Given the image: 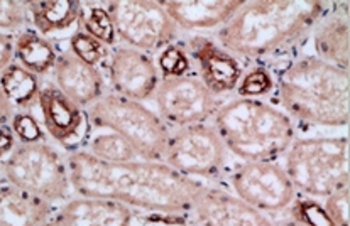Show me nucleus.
I'll use <instances>...</instances> for the list:
<instances>
[{
	"mask_svg": "<svg viewBox=\"0 0 350 226\" xmlns=\"http://www.w3.org/2000/svg\"><path fill=\"white\" fill-rule=\"evenodd\" d=\"M14 41L7 34L0 32V73L5 70L9 64L14 63Z\"/></svg>",
	"mask_w": 350,
	"mask_h": 226,
	"instance_id": "34",
	"label": "nucleus"
},
{
	"mask_svg": "<svg viewBox=\"0 0 350 226\" xmlns=\"http://www.w3.org/2000/svg\"><path fill=\"white\" fill-rule=\"evenodd\" d=\"M156 66L163 73V76H183L191 70V61L181 46L170 44L163 49Z\"/></svg>",
	"mask_w": 350,
	"mask_h": 226,
	"instance_id": "28",
	"label": "nucleus"
},
{
	"mask_svg": "<svg viewBox=\"0 0 350 226\" xmlns=\"http://www.w3.org/2000/svg\"><path fill=\"white\" fill-rule=\"evenodd\" d=\"M227 149L213 125L178 128L167 137L163 163L187 178L217 179L222 174Z\"/></svg>",
	"mask_w": 350,
	"mask_h": 226,
	"instance_id": "9",
	"label": "nucleus"
},
{
	"mask_svg": "<svg viewBox=\"0 0 350 226\" xmlns=\"http://www.w3.org/2000/svg\"><path fill=\"white\" fill-rule=\"evenodd\" d=\"M53 73L56 88L80 109H87L105 95V81L98 68L85 63L71 51L58 55Z\"/></svg>",
	"mask_w": 350,
	"mask_h": 226,
	"instance_id": "16",
	"label": "nucleus"
},
{
	"mask_svg": "<svg viewBox=\"0 0 350 226\" xmlns=\"http://www.w3.org/2000/svg\"><path fill=\"white\" fill-rule=\"evenodd\" d=\"M31 23L26 2L21 0H0V32L21 31Z\"/></svg>",
	"mask_w": 350,
	"mask_h": 226,
	"instance_id": "29",
	"label": "nucleus"
},
{
	"mask_svg": "<svg viewBox=\"0 0 350 226\" xmlns=\"http://www.w3.org/2000/svg\"><path fill=\"white\" fill-rule=\"evenodd\" d=\"M349 71L317 56L288 64L278 78V100L289 118L320 127L349 125Z\"/></svg>",
	"mask_w": 350,
	"mask_h": 226,
	"instance_id": "3",
	"label": "nucleus"
},
{
	"mask_svg": "<svg viewBox=\"0 0 350 226\" xmlns=\"http://www.w3.org/2000/svg\"><path fill=\"white\" fill-rule=\"evenodd\" d=\"M66 164L71 189L78 196L112 201L146 213H190L205 186L158 160L103 163L87 150H77Z\"/></svg>",
	"mask_w": 350,
	"mask_h": 226,
	"instance_id": "1",
	"label": "nucleus"
},
{
	"mask_svg": "<svg viewBox=\"0 0 350 226\" xmlns=\"http://www.w3.org/2000/svg\"><path fill=\"white\" fill-rule=\"evenodd\" d=\"M80 23L83 24V31L102 42L103 46H112L116 42V29H113L112 19L105 7L92 5V9L81 10Z\"/></svg>",
	"mask_w": 350,
	"mask_h": 226,
	"instance_id": "25",
	"label": "nucleus"
},
{
	"mask_svg": "<svg viewBox=\"0 0 350 226\" xmlns=\"http://www.w3.org/2000/svg\"><path fill=\"white\" fill-rule=\"evenodd\" d=\"M191 211L200 226H276L267 214L237 196L208 186H203Z\"/></svg>",
	"mask_w": 350,
	"mask_h": 226,
	"instance_id": "13",
	"label": "nucleus"
},
{
	"mask_svg": "<svg viewBox=\"0 0 350 226\" xmlns=\"http://www.w3.org/2000/svg\"><path fill=\"white\" fill-rule=\"evenodd\" d=\"M105 61L112 93L141 103L154 96L161 78L151 56L120 46L110 51Z\"/></svg>",
	"mask_w": 350,
	"mask_h": 226,
	"instance_id": "12",
	"label": "nucleus"
},
{
	"mask_svg": "<svg viewBox=\"0 0 350 226\" xmlns=\"http://www.w3.org/2000/svg\"><path fill=\"white\" fill-rule=\"evenodd\" d=\"M213 128L227 152L244 163L274 160L295 141V125L283 110L254 98H235L219 107Z\"/></svg>",
	"mask_w": 350,
	"mask_h": 226,
	"instance_id": "4",
	"label": "nucleus"
},
{
	"mask_svg": "<svg viewBox=\"0 0 350 226\" xmlns=\"http://www.w3.org/2000/svg\"><path fill=\"white\" fill-rule=\"evenodd\" d=\"M291 218L310 226H335L317 199H295Z\"/></svg>",
	"mask_w": 350,
	"mask_h": 226,
	"instance_id": "30",
	"label": "nucleus"
},
{
	"mask_svg": "<svg viewBox=\"0 0 350 226\" xmlns=\"http://www.w3.org/2000/svg\"><path fill=\"white\" fill-rule=\"evenodd\" d=\"M132 210L112 201L75 198L56 208L41 226H129Z\"/></svg>",
	"mask_w": 350,
	"mask_h": 226,
	"instance_id": "17",
	"label": "nucleus"
},
{
	"mask_svg": "<svg viewBox=\"0 0 350 226\" xmlns=\"http://www.w3.org/2000/svg\"><path fill=\"white\" fill-rule=\"evenodd\" d=\"M244 0H163L161 5L178 29L224 27L242 7Z\"/></svg>",
	"mask_w": 350,
	"mask_h": 226,
	"instance_id": "18",
	"label": "nucleus"
},
{
	"mask_svg": "<svg viewBox=\"0 0 350 226\" xmlns=\"http://www.w3.org/2000/svg\"><path fill=\"white\" fill-rule=\"evenodd\" d=\"M56 211V204L32 196L16 186L0 184V226H41Z\"/></svg>",
	"mask_w": 350,
	"mask_h": 226,
	"instance_id": "19",
	"label": "nucleus"
},
{
	"mask_svg": "<svg viewBox=\"0 0 350 226\" xmlns=\"http://www.w3.org/2000/svg\"><path fill=\"white\" fill-rule=\"evenodd\" d=\"M284 171L296 191L308 198H327L349 186V139L310 137L293 141Z\"/></svg>",
	"mask_w": 350,
	"mask_h": 226,
	"instance_id": "5",
	"label": "nucleus"
},
{
	"mask_svg": "<svg viewBox=\"0 0 350 226\" xmlns=\"http://www.w3.org/2000/svg\"><path fill=\"white\" fill-rule=\"evenodd\" d=\"M31 23L41 36L66 31L80 20L83 5L75 0H29L26 2Z\"/></svg>",
	"mask_w": 350,
	"mask_h": 226,
	"instance_id": "21",
	"label": "nucleus"
},
{
	"mask_svg": "<svg viewBox=\"0 0 350 226\" xmlns=\"http://www.w3.org/2000/svg\"><path fill=\"white\" fill-rule=\"evenodd\" d=\"M313 34L317 57L328 64L349 71V17L344 14H330L320 24H317Z\"/></svg>",
	"mask_w": 350,
	"mask_h": 226,
	"instance_id": "20",
	"label": "nucleus"
},
{
	"mask_svg": "<svg viewBox=\"0 0 350 226\" xmlns=\"http://www.w3.org/2000/svg\"><path fill=\"white\" fill-rule=\"evenodd\" d=\"M14 56L21 66L39 76L55 68L58 51L48 38L26 29L21 31L14 41Z\"/></svg>",
	"mask_w": 350,
	"mask_h": 226,
	"instance_id": "22",
	"label": "nucleus"
},
{
	"mask_svg": "<svg viewBox=\"0 0 350 226\" xmlns=\"http://www.w3.org/2000/svg\"><path fill=\"white\" fill-rule=\"evenodd\" d=\"M188 48L191 57L198 64L200 80L213 95H225L237 88L244 70L235 56L217 46L212 39L202 36L191 38L188 41Z\"/></svg>",
	"mask_w": 350,
	"mask_h": 226,
	"instance_id": "15",
	"label": "nucleus"
},
{
	"mask_svg": "<svg viewBox=\"0 0 350 226\" xmlns=\"http://www.w3.org/2000/svg\"><path fill=\"white\" fill-rule=\"evenodd\" d=\"M129 226H188L183 214H132Z\"/></svg>",
	"mask_w": 350,
	"mask_h": 226,
	"instance_id": "33",
	"label": "nucleus"
},
{
	"mask_svg": "<svg viewBox=\"0 0 350 226\" xmlns=\"http://www.w3.org/2000/svg\"><path fill=\"white\" fill-rule=\"evenodd\" d=\"M46 132L64 147H77L87 134V115L55 85L41 88L38 98Z\"/></svg>",
	"mask_w": 350,
	"mask_h": 226,
	"instance_id": "14",
	"label": "nucleus"
},
{
	"mask_svg": "<svg viewBox=\"0 0 350 226\" xmlns=\"http://www.w3.org/2000/svg\"><path fill=\"white\" fill-rule=\"evenodd\" d=\"M0 88L14 109H29L38 103L41 83L38 74L14 61L0 73Z\"/></svg>",
	"mask_w": 350,
	"mask_h": 226,
	"instance_id": "23",
	"label": "nucleus"
},
{
	"mask_svg": "<svg viewBox=\"0 0 350 226\" xmlns=\"http://www.w3.org/2000/svg\"><path fill=\"white\" fill-rule=\"evenodd\" d=\"M323 210L335 226H349V186L323 198Z\"/></svg>",
	"mask_w": 350,
	"mask_h": 226,
	"instance_id": "32",
	"label": "nucleus"
},
{
	"mask_svg": "<svg viewBox=\"0 0 350 226\" xmlns=\"http://www.w3.org/2000/svg\"><path fill=\"white\" fill-rule=\"evenodd\" d=\"M239 199L264 214H278L291 208L296 189L283 166L271 160L242 163L230 175Z\"/></svg>",
	"mask_w": 350,
	"mask_h": 226,
	"instance_id": "10",
	"label": "nucleus"
},
{
	"mask_svg": "<svg viewBox=\"0 0 350 226\" xmlns=\"http://www.w3.org/2000/svg\"><path fill=\"white\" fill-rule=\"evenodd\" d=\"M274 80L273 74L266 70V68H254L249 73L242 74L241 81H239L237 89L241 98H254L259 100V96L267 95L273 91Z\"/></svg>",
	"mask_w": 350,
	"mask_h": 226,
	"instance_id": "27",
	"label": "nucleus"
},
{
	"mask_svg": "<svg viewBox=\"0 0 350 226\" xmlns=\"http://www.w3.org/2000/svg\"><path fill=\"white\" fill-rule=\"evenodd\" d=\"M87 152L103 163H131L142 159L131 142L113 132H103L92 137Z\"/></svg>",
	"mask_w": 350,
	"mask_h": 226,
	"instance_id": "24",
	"label": "nucleus"
},
{
	"mask_svg": "<svg viewBox=\"0 0 350 226\" xmlns=\"http://www.w3.org/2000/svg\"><path fill=\"white\" fill-rule=\"evenodd\" d=\"M2 172L5 182L48 203L56 204L70 198L71 181L66 160L44 141L17 143L2 163Z\"/></svg>",
	"mask_w": 350,
	"mask_h": 226,
	"instance_id": "7",
	"label": "nucleus"
},
{
	"mask_svg": "<svg viewBox=\"0 0 350 226\" xmlns=\"http://www.w3.org/2000/svg\"><path fill=\"white\" fill-rule=\"evenodd\" d=\"M105 10L127 48L149 55L178 38V26L156 0H116L105 3Z\"/></svg>",
	"mask_w": 350,
	"mask_h": 226,
	"instance_id": "8",
	"label": "nucleus"
},
{
	"mask_svg": "<svg viewBox=\"0 0 350 226\" xmlns=\"http://www.w3.org/2000/svg\"><path fill=\"white\" fill-rule=\"evenodd\" d=\"M159 117L174 127L205 124L219 110L217 96L198 76H163L154 93Z\"/></svg>",
	"mask_w": 350,
	"mask_h": 226,
	"instance_id": "11",
	"label": "nucleus"
},
{
	"mask_svg": "<svg viewBox=\"0 0 350 226\" xmlns=\"http://www.w3.org/2000/svg\"><path fill=\"white\" fill-rule=\"evenodd\" d=\"M17 147V139L14 135L12 128L7 127V125H2L0 127V159L3 157H9L10 152Z\"/></svg>",
	"mask_w": 350,
	"mask_h": 226,
	"instance_id": "35",
	"label": "nucleus"
},
{
	"mask_svg": "<svg viewBox=\"0 0 350 226\" xmlns=\"http://www.w3.org/2000/svg\"><path fill=\"white\" fill-rule=\"evenodd\" d=\"M283 226H310V225L303 223V221L296 220V218H291V220H289V221H286V223H284Z\"/></svg>",
	"mask_w": 350,
	"mask_h": 226,
	"instance_id": "37",
	"label": "nucleus"
},
{
	"mask_svg": "<svg viewBox=\"0 0 350 226\" xmlns=\"http://www.w3.org/2000/svg\"><path fill=\"white\" fill-rule=\"evenodd\" d=\"M14 115H16V109L10 105L9 100H7L5 95H3L2 88H0V127L9 124V122L12 120Z\"/></svg>",
	"mask_w": 350,
	"mask_h": 226,
	"instance_id": "36",
	"label": "nucleus"
},
{
	"mask_svg": "<svg viewBox=\"0 0 350 226\" xmlns=\"http://www.w3.org/2000/svg\"><path fill=\"white\" fill-rule=\"evenodd\" d=\"M85 115L94 127L113 132L131 142L144 160L163 163L170 130L163 118L141 102L105 93L85 109Z\"/></svg>",
	"mask_w": 350,
	"mask_h": 226,
	"instance_id": "6",
	"label": "nucleus"
},
{
	"mask_svg": "<svg viewBox=\"0 0 350 226\" xmlns=\"http://www.w3.org/2000/svg\"><path fill=\"white\" fill-rule=\"evenodd\" d=\"M10 122H12L10 128H12L14 135H16V139H19L21 143L44 141V134H42L41 130V125H39V122L36 120L31 113H16Z\"/></svg>",
	"mask_w": 350,
	"mask_h": 226,
	"instance_id": "31",
	"label": "nucleus"
},
{
	"mask_svg": "<svg viewBox=\"0 0 350 226\" xmlns=\"http://www.w3.org/2000/svg\"><path fill=\"white\" fill-rule=\"evenodd\" d=\"M319 0H252L220 27V48L232 56L260 59L301 41L323 19Z\"/></svg>",
	"mask_w": 350,
	"mask_h": 226,
	"instance_id": "2",
	"label": "nucleus"
},
{
	"mask_svg": "<svg viewBox=\"0 0 350 226\" xmlns=\"http://www.w3.org/2000/svg\"><path fill=\"white\" fill-rule=\"evenodd\" d=\"M70 51L85 63L96 66L109 56V48L80 29L70 38Z\"/></svg>",
	"mask_w": 350,
	"mask_h": 226,
	"instance_id": "26",
	"label": "nucleus"
}]
</instances>
